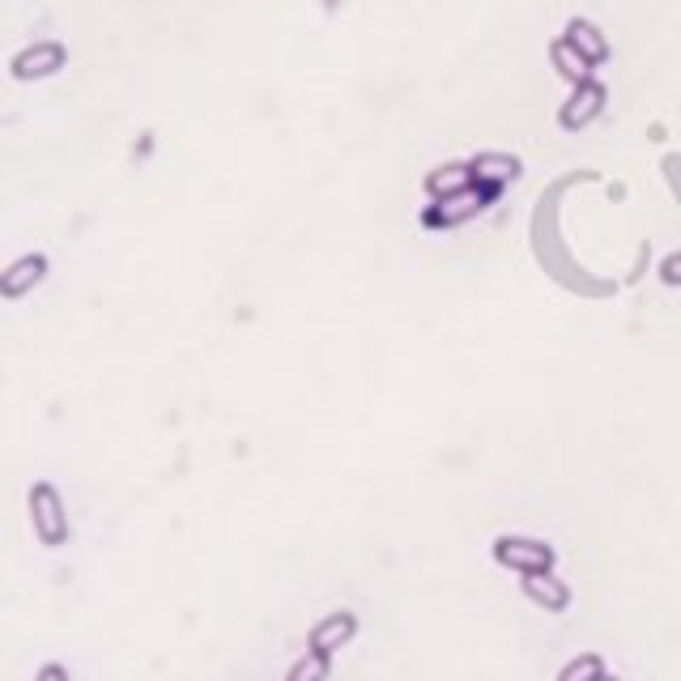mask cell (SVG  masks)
<instances>
[{"mask_svg": "<svg viewBox=\"0 0 681 681\" xmlns=\"http://www.w3.org/2000/svg\"><path fill=\"white\" fill-rule=\"evenodd\" d=\"M665 282H681V256L665 260Z\"/></svg>", "mask_w": 681, "mask_h": 681, "instance_id": "14", "label": "cell"}, {"mask_svg": "<svg viewBox=\"0 0 681 681\" xmlns=\"http://www.w3.org/2000/svg\"><path fill=\"white\" fill-rule=\"evenodd\" d=\"M39 681H69V673H64V669H60V665H48V669H44V673H39Z\"/></svg>", "mask_w": 681, "mask_h": 681, "instance_id": "15", "label": "cell"}, {"mask_svg": "<svg viewBox=\"0 0 681 681\" xmlns=\"http://www.w3.org/2000/svg\"><path fill=\"white\" fill-rule=\"evenodd\" d=\"M596 681H605V678H596Z\"/></svg>", "mask_w": 681, "mask_h": 681, "instance_id": "16", "label": "cell"}, {"mask_svg": "<svg viewBox=\"0 0 681 681\" xmlns=\"http://www.w3.org/2000/svg\"><path fill=\"white\" fill-rule=\"evenodd\" d=\"M494 196V188H465V193L456 196H443V200H435V209L426 213V222L431 226H451V222H465V218H473V213H482L486 209V200Z\"/></svg>", "mask_w": 681, "mask_h": 681, "instance_id": "2", "label": "cell"}, {"mask_svg": "<svg viewBox=\"0 0 681 681\" xmlns=\"http://www.w3.org/2000/svg\"><path fill=\"white\" fill-rule=\"evenodd\" d=\"M469 171H473V179H478L482 188H498L503 179H516V175H520V162L507 158V153H482Z\"/></svg>", "mask_w": 681, "mask_h": 681, "instance_id": "4", "label": "cell"}, {"mask_svg": "<svg viewBox=\"0 0 681 681\" xmlns=\"http://www.w3.org/2000/svg\"><path fill=\"white\" fill-rule=\"evenodd\" d=\"M39 273H44V260H22V264L13 269V277H4V294H17L30 277L39 282Z\"/></svg>", "mask_w": 681, "mask_h": 681, "instance_id": "11", "label": "cell"}, {"mask_svg": "<svg viewBox=\"0 0 681 681\" xmlns=\"http://www.w3.org/2000/svg\"><path fill=\"white\" fill-rule=\"evenodd\" d=\"M60 60H64V51L55 48V44H44L39 51L17 55V60H13V73H17V77H44V73H55V69H60Z\"/></svg>", "mask_w": 681, "mask_h": 681, "instance_id": "6", "label": "cell"}, {"mask_svg": "<svg viewBox=\"0 0 681 681\" xmlns=\"http://www.w3.org/2000/svg\"><path fill=\"white\" fill-rule=\"evenodd\" d=\"M324 678H329V656H324V652H311L307 660L294 665V673H290V681H324Z\"/></svg>", "mask_w": 681, "mask_h": 681, "instance_id": "10", "label": "cell"}, {"mask_svg": "<svg viewBox=\"0 0 681 681\" xmlns=\"http://www.w3.org/2000/svg\"><path fill=\"white\" fill-rule=\"evenodd\" d=\"M494 558H498L503 567L520 571V575H536V571H549L554 549L533 541V536H498V541H494Z\"/></svg>", "mask_w": 681, "mask_h": 681, "instance_id": "1", "label": "cell"}, {"mask_svg": "<svg viewBox=\"0 0 681 681\" xmlns=\"http://www.w3.org/2000/svg\"><path fill=\"white\" fill-rule=\"evenodd\" d=\"M30 503H35V529H39V536H44L48 545H60L64 533H69V524H64V516H60V498H55V490L39 486L35 494H30Z\"/></svg>", "mask_w": 681, "mask_h": 681, "instance_id": "3", "label": "cell"}, {"mask_svg": "<svg viewBox=\"0 0 681 681\" xmlns=\"http://www.w3.org/2000/svg\"><path fill=\"white\" fill-rule=\"evenodd\" d=\"M600 98H605V90H600V86H584V95L575 98V107H567V111H562V124H567V128L584 124L587 115L600 107Z\"/></svg>", "mask_w": 681, "mask_h": 681, "instance_id": "9", "label": "cell"}, {"mask_svg": "<svg viewBox=\"0 0 681 681\" xmlns=\"http://www.w3.org/2000/svg\"><path fill=\"white\" fill-rule=\"evenodd\" d=\"M469 179H473V171L469 166H438L435 175L426 179V193L435 196V200H443V196H456L469 188Z\"/></svg>", "mask_w": 681, "mask_h": 681, "instance_id": "8", "label": "cell"}, {"mask_svg": "<svg viewBox=\"0 0 681 681\" xmlns=\"http://www.w3.org/2000/svg\"><path fill=\"white\" fill-rule=\"evenodd\" d=\"M596 673H600V665L587 656V660H580V665H571V669L562 673V681H596Z\"/></svg>", "mask_w": 681, "mask_h": 681, "instance_id": "13", "label": "cell"}, {"mask_svg": "<svg viewBox=\"0 0 681 681\" xmlns=\"http://www.w3.org/2000/svg\"><path fill=\"white\" fill-rule=\"evenodd\" d=\"M349 634H354V618H349V614H333L329 622H320V627H315V634H311V647L329 656V652L340 647Z\"/></svg>", "mask_w": 681, "mask_h": 681, "instance_id": "7", "label": "cell"}, {"mask_svg": "<svg viewBox=\"0 0 681 681\" xmlns=\"http://www.w3.org/2000/svg\"><path fill=\"white\" fill-rule=\"evenodd\" d=\"M571 44H575V48L584 44L587 60H605V44L596 39V30H592V26H584V22H575V26H571Z\"/></svg>", "mask_w": 681, "mask_h": 681, "instance_id": "12", "label": "cell"}, {"mask_svg": "<svg viewBox=\"0 0 681 681\" xmlns=\"http://www.w3.org/2000/svg\"><path fill=\"white\" fill-rule=\"evenodd\" d=\"M524 592H529V600L545 605L549 614H554V609H567V600H571V592L558 584V580H549L545 571H536V575H524Z\"/></svg>", "mask_w": 681, "mask_h": 681, "instance_id": "5", "label": "cell"}]
</instances>
